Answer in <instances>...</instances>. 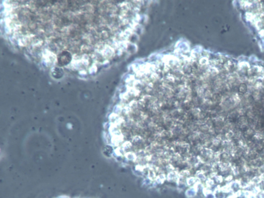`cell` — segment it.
<instances>
[{
	"label": "cell",
	"instance_id": "cell-1",
	"mask_svg": "<svg viewBox=\"0 0 264 198\" xmlns=\"http://www.w3.org/2000/svg\"><path fill=\"white\" fill-rule=\"evenodd\" d=\"M70 55L65 52L60 54V56L59 57V63L61 64L62 65H65L69 63V61H70Z\"/></svg>",
	"mask_w": 264,
	"mask_h": 198
},
{
	"label": "cell",
	"instance_id": "cell-2",
	"mask_svg": "<svg viewBox=\"0 0 264 198\" xmlns=\"http://www.w3.org/2000/svg\"><path fill=\"white\" fill-rule=\"evenodd\" d=\"M240 91L241 93H244L247 90V87L246 85L244 84H241V85H240V88H239Z\"/></svg>",
	"mask_w": 264,
	"mask_h": 198
}]
</instances>
